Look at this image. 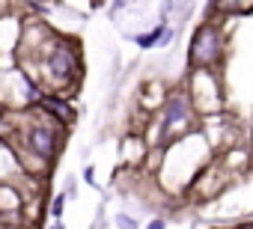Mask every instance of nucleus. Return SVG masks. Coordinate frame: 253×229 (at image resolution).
Wrapping results in <instances>:
<instances>
[{"mask_svg":"<svg viewBox=\"0 0 253 229\" xmlns=\"http://www.w3.org/2000/svg\"><path fill=\"white\" fill-rule=\"evenodd\" d=\"M125 3H131V0H116V6H113V9H122Z\"/></svg>","mask_w":253,"mask_h":229,"instance_id":"nucleus-9","label":"nucleus"},{"mask_svg":"<svg viewBox=\"0 0 253 229\" xmlns=\"http://www.w3.org/2000/svg\"><path fill=\"white\" fill-rule=\"evenodd\" d=\"M223 54V42H220V33L214 24H203L197 33H194V42H191V63L194 66H214Z\"/></svg>","mask_w":253,"mask_h":229,"instance_id":"nucleus-3","label":"nucleus"},{"mask_svg":"<svg viewBox=\"0 0 253 229\" xmlns=\"http://www.w3.org/2000/svg\"><path fill=\"white\" fill-rule=\"evenodd\" d=\"M24 146H27V152L30 155H36L39 161H45V164H51L54 158H57V152H60V131L54 128V125H45V122H36V125H30L27 131H24V140H21Z\"/></svg>","mask_w":253,"mask_h":229,"instance_id":"nucleus-2","label":"nucleus"},{"mask_svg":"<svg viewBox=\"0 0 253 229\" xmlns=\"http://www.w3.org/2000/svg\"><path fill=\"white\" fill-rule=\"evenodd\" d=\"M36 51H39V72L51 86L60 89V86L78 80V69H81L78 51L66 39H48Z\"/></svg>","mask_w":253,"mask_h":229,"instance_id":"nucleus-1","label":"nucleus"},{"mask_svg":"<svg viewBox=\"0 0 253 229\" xmlns=\"http://www.w3.org/2000/svg\"><path fill=\"white\" fill-rule=\"evenodd\" d=\"M149 229H164V220H161V217H158V220H152V223H149Z\"/></svg>","mask_w":253,"mask_h":229,"instance_id":"nucleus-8","label":"nucleus"},{"mask_svg":"<svg viewBox=\"0 0 253 229\" xmlns=\"http://www.w3.org/2000/svg\"><path fill=\"white\" fill-rule=\"evenodd\" d=\"M39 104L54 113V119H60V116H63V122H72V119H75V110H72L63 98H57V95H42Z\"/></svg>","mask_w":253,"mask_h":229,"instance_id":"nucleus-5","label":"nucleus"},{"mask_svg":"<svg viewBox=\"0 0 253 229\" xmlns=\"http://www.w3.org/2000/svg\"><path fill=\"white\" fill-rule=\"evenodd\" d=\"M63 208H66V193H60V196H54V202H51V214L60 220L63 217Z\"/></svg>","mask_w":253,"mask_h":229,"instance_id":"nucleus-7","label":"nucleus"},{"mask_svg":"<svg viewBox=\"0 0 253 229\" xmlns=\"http://www.w3.org/2000/svg\"><path fill=\"white\" fill-rule=\"evenodd\" d=\"M188 119H191V98L185 92H173L164 104V119H161L164 131H173V128L185 125Z\"/></svg>","mask_w":253,"mask_h":229,"instance_id":"nucleus-4","label":"nucleus"},{"mask_svg":"<svg viewBox=\"0 0 253 229\" xmlns=\"http://www.w3.org/2000/svg\"><path fill=\"white\" fill-rule=\"evenodd\" d=\"M161 36H164V27H155L152 33H143V36H137V45H140L143 51H149V48H155V45L161 42Z\"/></svg>","mask_w":253,"mask_h":229,"instance_id":"nucleus-6","label":"nucleus"}]
</instances>
